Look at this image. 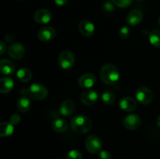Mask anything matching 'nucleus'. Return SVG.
<instances>
[{"label":"nucleus","mask_w":160,"mask_h":159,"mask_svg":"<svg viewBox=\"0 0 160 159\" xmlns=\"http://www.w3.org/2000/svg\"><path fill=\"white\" fill-rule=\"evenodd\" d=\"M143 20V12L140 9H134L128 13L127 17V22L131 26L138 25Z\"/></svg>","instance_id":"nucleus-14"},{"label":"nucleus","mask_w":160,"mask_h":159,"mask_svg":"<svg viewBox=\"0 0 160 159\" xmlns=\"http://www.w3.org/2000/svg\"><path fill=\"white\" fill-rule=\"evenodd\" d=\"M52 128L56 132H63L68 129V123L63 118H56L52 123Z\"/></svg>","instance_id":"nucleus-19"},{"label":"nucleus","mask_w":160,"mask_h":159,"mask_svg":"<svg viewBox=\"0 0 160 159\" xmlns=\"http://www.w3.org/2000/svg\"><path fill=\"white\" fill-rule=\"evenodd\" d=\"M15 65L8 59L0 60V73L4 75H12L15 72Z\"/></svg>","instance_id":"nucleus-17"},{"label":"nucleus","mask_w":160,"mask_h":159,"mask_svg":"<svg viewBox=\"0 0 160 159\" xmlns=\"http://www.w3.org/2000/svg\"><path fill=\"white\" fill-rule=\"evenodd\" d=\"M78 29L81 34L85 37H91L95 32V25L89 20H82L79 23Z\"/></svg>","instance_id":"nucleus-13"},{"label":"nucleus","mask_w":160,"mask_h":159,"mask_svg":"<svg viewBox=\"0 0 160 159\" xmlns=\"http://www.w3.org/2000/svg\"><path fill=\"white\" fill-rule=\"evenodd\" d=\"M20 122V116L18 114H13L9 118V123L12 125H17Z\"/></svg>","instance_id":"nucleus-29"},{"label":"nucleus","mask_w":160,"mask_h":159,"mask_svg":"<svg viewBox=\"0 0 160 159\" xmlns=\"http://www.w3.org/2000/svg\"><path fill=\"white\" fill-rule=\"evenodd\" d=\"M67 159H82V154L78 150H71L67 154Z\"/></svg>","instance_id":"nucleus-26"},{"label":"nucleus","mask_w":160,"mask_h":159,"mask_svg":"<svg viewBox=\"0 0 160 159\" xmlns=\"http://www.w3.org/2000/svg\"><path fill=\"white\" fill-rule=\"evenodd\" d=\"M114 5L120 8H128L132 2V0H112Z\"/></svg>","instance_id":"nucleus-25"},{"label":"nucleus","mask_w":160,"mask_h":159,"mask_svg":"<svg viewBox=\"0 0 160 159\" xmlns=\"http://www.w3.org/2000/svg\"><path fill=\"white\" fill-rule=\"evenodd\" d=\"M141 118L140 117L135 114H131L127 115L123 119V126L129 130H135L138 129L141 126Z\"/></svg>","instance_id":"nucleus-7"},{"label":"nucleus","mask_w":160,"mask_h":159,"mask_svg":"<svg viewBox=\"0 0 160 159\" xmlns=\"http://www.w3.org/2000/svg\"><path fill=\"white\" fill-rule=\"evenodd\" d=\"M34 19L38 23L45 24L51 21L52 13L48 9H40L35 12L34 15Z\"/></svg>","instance_id":"nucleus-11"},{"label":"nucleus","mask_w":160,"mask_h":159,"mask_svg":"<svg viewBox=\"0 0 160 159\" xmlns=\"http://www.w3.org/2000/svg\"><path fill=\"white\" fill-rule=\"evenodd\" d=\"M6 50V45L3 41H0V55L4 54Z\"/></svg>","instance_id":"nucleus-31"},{"label":"nucleus","mask_w":160,"mask_h":159,"mask_svg":"<svg viewBox=\"0 0 160 159\" xmlns=\"http://www.w3.org/2000/svg\"><path fill=\"white\" fill-rule=\"evenodd\" d=\"M156 123H157L158 126H159V127H160V115H159V117H158L157 119H156Z\"/></svg>","instance_id":"nucleus-33"},{"label":"nucleus","mask_w":160,"mask_h":159,"mask_svg":"<svg viewBox=\"0 0 160 159\" xmlns=\"http://www.w3.org/2000/svg\"><path fill=\"white\" fill-rule=\"evenodd\" d=\"M102 101L105 104L111 105L116 101V97L114 94L111 91H106L102 95Z\"/></svg>","instance_id":"nucleus-24"},{"label":"nucleus","mask_w":160,"mask_h":159,"mask_svg":"<svg viewBox=\"0 0 160 159\" xmlns=\"http://www.w3.org/2000/svg\"><path fill=\"white\" fill-rule=\"evenodd\" d=\"M74 55L70 51H63L59 56V65L64 70H69L74 65Z\"/></svg>","instance_id":"nucleus-6"},{"label":"nucleus","mask_w":160,"mask_h":159,"mask_svg":"<svg viewBox=\"0 0 160 159\" xmlns=\"http://www.w3.org/2000/svg\"><path fill=\"white\" fill-rule=\"evenodd\" d=\"M103 9L105 11L108 12H113L115 10V8H114V4L113 2L110 1H106L103 3Z\"/></svg>","instance_id":"nucleus-27"},{"label":"nucleus","mask_w":160,"mask_h":159,"mask_svg":"<svg viewBox=\"0 0 160 159\" xmlns=\"http://www.w3.org/2000/svg\"><path fill=\"white\" fill-rule=\"evenodd\" d=\"M17 76L22 82H28L32 78V73L28 69L21 68L17 71Z\"/></svg>","instance_id":"nucleus-23"},{"label":"nucleus","mask_w":160,"mask_h":159,"mask_svg":"<svg viewBox=\"0 0 160 159\" xmlns=\"http://www.w3.org/2000/svg\"><path fill=\"white\" fill-rule=\"evenodd\" d=\"M14 130L13 125L10 123H0V137H7L12 134Z\"/></svg>","instance_id":"nucleus-20"},{"label":"nucleus","mask_w":160,"mask_h":159,"mask_svg":"<svg viewBox=\"0 0 160 159\" xmlns=\"http://www.w3.org/2000/svg\"><path fill=\"white\" fill-rule=\"evenodd\" d=\"M14 82L11 78L3 77L0 79V93L7 94L12 90Z\"/></svg>","instance_id":"nucleus-18"},{"label":"nucleus","mask_w":160,"mask_h":159,"mask_svg":"<svg viewBox=\"0 0 160 159\" xmlns=\"http://www.w3.org/2000/svg\"><path fill=\"white\" fill-rule=\"evenodd\" d=\"M138 1H142V0H138Z\"/></svg>","instance_id":"nucleus-35"},{"label":"nucleus","mask_w":160,"mask_h":159,"mask_svg":"<svg viewBox=\"0 0 160 159\" xmlns=\"http://www.w3.org/2000/svg\"><path fill=\"white\" fill-rule=\"evenodd\" d=\"M54 2L56 5H58V6H64V5L67 4V0H54Z\"/></svg>","instance_id":"nucleus-32"},{"label":"nucleus","mask_w":160,"mask_h":159,"mask_svg":"<svg viewBox=\"0 0 160 159\" xmlns=\"http://www.w3.org/2000/svg\"><path fill=\"white\" fill-rule=\"evenodd\" d=\"M99 158L100 159H111L112 158V155H111L110 152L108 151H100L99 152Z\"/></svg>","instance_id":"nucleus-30"},{"label":"nucleus","mask_w":160,"mask_h":159,"mask_svg":"<svg viewBox=\"0 0 160 159\" xmlns=\"http://www.w3.org/2000/svg\"><path fill=\"white\" fill-rule=\"evenodd\" d=\"M148 40L152 45L156 48H160V31L154 29L150 31L148 34Z\"/></svg>","instance_id":"nucleus-22"},{"label":"nucleus","mask_w":160,"mask_h":159,"mask_svg":"<svg viewBox=\"0 0 160 159\" xmlns=\"http://www.w3.org/2000/svg\"><path fill=\"white\" fill-rule=\"evenodd\" d=\"M95 81H96V79H95V75L91 73H86L79 78L78 84L81 88L88 89L95 85Z\"/></svg>","instance_id":"nucleus-12"},{"label":"nucleus","mask_w":160,"mask_h":159,"mask_svg":"<svg viewBox=\"0 0 160 159\" xmlns=\"http://www.w3.org/2000/svg\"><path fill=\"white\" fill-rule=\"evenodd\" d=\"M8 54L12 59H20L24 56L25 48L20 43L12 44L8 48Z\"/></svg>","instance_id":"nucleus-9"},{"label":"nucleus","mask_w":160,"mask_h":159,"mask_svg":"<svg viewBox=\"0 0 160 159\" xmlns=\"http://www.w3.org/2000/svg\"><path fill=\"white\" fill-rule=\"evenodd\" d=\"M137 106L138 104L136 100L131 97H125L120 101V108L125 112H132L137 108Z\"/></svg>","instance_id":"nucleus-15"},{"label":"nucleus","mask_w":160,"mask_h":159,"mask_svg":"<svg viewBox=\"0 0 160 159\" xmlns=\"http://www.w3.org/2000/svg\"><path fill=\"white\" fill-rule=\"evenodd\" d=\"M98 94L95 90H87L83 92L81 96V101L85 105H93L98 101Z\"/></svg>","instance_id":"nucleus-10"},{"label":"nucleus","mask_w":160,"mask_h":159,"mask_svg":"<svg viewBox=\"0 0 160 159\" xmlns=\"http://www.w3.org/2000/svg\"><path fill=\"white\" fill-rule=\"evenodd\" d=\"M56 30L52 26H45L39 30L38 33V37L41 41L48 42L52 41L56 37Z\"/></svg>","instance_id":"nucleus-8"},{"label":"nucleus","mask_w":160,"mask_h":159,"mask_svg":"<svg viewBox=\"0 0 160 159\" xmlns=\"http://www.w3.org/2000/svg\"><path fill=\"white\" fill-rule=\"evenodd\" d=\"M72 129L77 133H86L92 129V123L85 115H77L73 117L70 123Z\"/></svg>","instance_id":"nucleus-3"},{"label":"nucleus","mask_w":160,"mask_h":159,"mask_svg":"<svg viewBox=\"0 0 160 159\" xmlns=\"http://www.w3.org/2000/svg\"><path fill=\"white\" fill-rule=\"evenodd\" d=\"M75 109V103L72 100L67 99L63 101L59 107V112L63 116H70L73 113Z\"/></svg>","instance_id":"nucleus-16"},{"label":"nucleus","mask_w":160,"mask_h":159,"mask_svg":"<svg viewBox=\"0 0 160 159\" xmlns=\"http://www.w3.org/2000/svg\"><path fill=\"white\" fill-rule=\"evenodd\" d=\"M159 1H160V0H159Z\"/></svg>","instance_id":"nucleus-36"},{"label":"nucleus","mask_w":160,"mask_h":159,"mask_svg":"<svg viewBox=\"0 0 160 159\" xmlns=\"http://www.w3.org/2000/svg\"><path fill=\"white\" fill-rule=\"evenodd\" d=\"M85 147L91 154H98L102 149V142L95 135H91L85 140Z\"/></svg>","instance_id":"nucleus-5"},{"label":"nucleus","mask_w":160,"mask_h":159,"mask_svg":"<svg viewBox=\"0 0 160 159\" xmlns=\"http://www.w3.org/2000/svg\"><path fill=\"white\" fill-rule=\"evenodd\" d=\"M119 35L121 38L126 39L129 37L130 35V30L128 26H123V27L120 29V33H119Z\"/></svg>","instance_id":"nucleus-28"},{"label":"nucleus","mask_w":160,"mask_h":159,"mask_svg":"<svg viewBox=\"0 0 160 159\" xmlns=\"http://www.w3.org/2000/svg\"><path fill=\"white\" fill-rule=\"evenodd\" d=\"M135 96L138 101L145 105L150 104L153 100L152 91L146 87H140L138 88Z\"/></svg>","instance_id":"nucleus-4"},{"label":"nucleus","mask_w":160,"mask_h":159,"mask_svg":"<svg viewBox=\"0 0 160 159\" xmlns=\"http://www.w3.org/2000/svg\"><path fill=\"white\" fill-rule=\"evenodd\" d=\"M31 101L26 96H22L17 101V108L22 112H27L31 108Z\"/></svg>","instance_id":"nucleus-21"},{"label":"nucleus","mask_w":160,"mask_h":159,"mask_svg":"<svg viewBox=\"0 0 160 159\" xmlns=\"http://www.w3.org/2000/svg\"><path fill=\"white\" fill-rule=\"evenodd\" d=\"M101 78L104 84L108 85L114 84L120 78L118 69L113 64H106L101 69Z\"/></svg>","instance_id":"nucleus-2"},{"label":"nucleus","mask_w":160,"mask_h":159,"mask_svg":"<svg viewBox=\"0 0 160 159\" xmlns=\"http://www.w3.org/2000/svg\"><path fill=\"white\" fill-rule=\"evenodd\" d=\"M159 26H160V17H159Z\"/></svg>","instance_id":"nucleus-34"},{"label":"nucleus","mask_w":160,"mask_h":159,"mask_svg":"<svg viewBox=\"0 0 160 159\" xmlns=\"http://www.w3.org/2000/svg\"><path fill=\"white\" fill-rule=\"evenodd\" d=\"M20 94L23 96L31 98L37 101H42L48 96V90L44 85L40 84H33L28 89L20 90Z\"/></svg>","instance_id":"nucleus-1"}]
</instances>
